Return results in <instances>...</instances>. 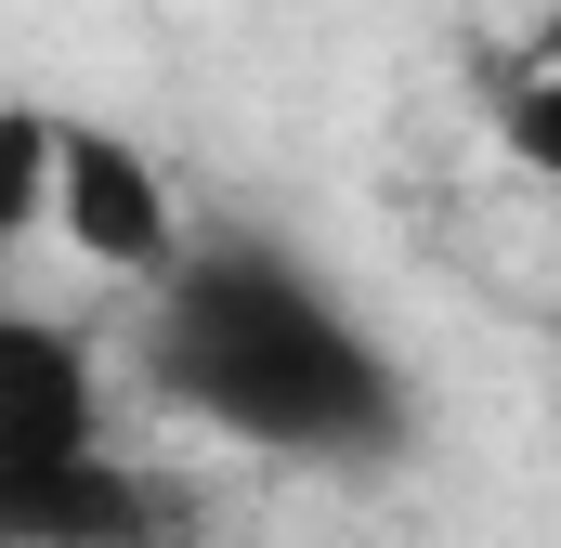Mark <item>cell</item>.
<instances>
[{
    "label": "cell",
    "instance_id": "1",
    "mask_svg": "<svg viewBox=\"0 0 561 548\" xmlns=\"http://www.w3.org/2000/svg\"><path fill=\"white\" fill-rule=\"evenodd\" d=\"M144 379L222 444H262L300 470H392L419 444L405 366L366 340V313L275 236H183L144 274Z\"/></svg>",
    "mask_w": 561,
    "mask_h": 548
},
{
    "label": "cell",
    "instance_id": "2",
    "mask_svg": "<svg viewBox=\"0 0 561 548\" xmlns=\"http://www.w3.org/2000/svg\"><path fill=\"white\" fill-rule=\"evenodd\" d=\"M170 496L105 457V379L79 327L0 313V548H157Z\"/></svg>",
    "mask_w": 561,
    "mask_h": 548
},
{
    "label": "cell",
    "instance_id": "3",
    "mask_svg": "<svg viewBox=\"0 0 561 548\" xmlns=\"http://www.w3.org/2000/svg\"><path fill=\"white\" fill-rule=\"evenodd\" d=\"M39 209L79 236V262H105V274H170V249H183L157 157L118 144V132H66V118H53V196H39Z\"/></svg>",
    "mask_w": 561,
    "mask_h": 548
},
{
    "label": "cell",
    "instance_id": "4",
    "mask_svg": "<svg viewBox=\"0 0 561 548\" xmlns=\"http://www.w3.org/2000/svg\"><path fill=\"white\" fill-rule=\"evenodd\" d=\"M496 132H510L523 170L561 183V66H510V79H496Z\"/></svg>",
    "mask_w": 561,
    "mask_h": 548
},
{
    "label": "cell",
    "instance_id": "5",
    "mask_svg": "<svg viewBox=\"0 0 561 548\" xmlns=\"http://www.w3.org/2000/svg\"><path fill=\"white\" fill-rule=\"evenodd\" d=\"M53 196V118H26V105H0V222L26 236V209Z\"/></svg>",
    "mask_w": 561,
    "mask_h": 548
},
{
    "label": "cell",
    "instance_id": "6",
    "mask_svg": "<svg viewBox=\"0 0 561 548\" xmlns=\"http://www.w3.org/2000/svg\"><path fill=\"white\" fill-rule=\"evenodd\" d=\"M0 249H13V222H0Z\"/></svg>",
    "mask_w": 561,
    "mask_h": 548
}]
</instances>
